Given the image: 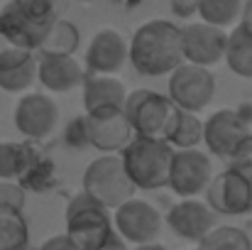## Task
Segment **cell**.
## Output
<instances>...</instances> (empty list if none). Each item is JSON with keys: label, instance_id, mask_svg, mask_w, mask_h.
Here are the masks:
<instances>
[{"label": "cell", "instance_id": "obj_17", "mask_svg": "<svg viewBox=\"0 0 252 250\" xmlns=\"http://www.w3.org/2000/svg\"><path fill=\"white\" fill-rule=\"evenodd\" d=\"M84 67L74 57L37 54V81L52 93H69L84 83Z\"/></svg>", "mask_w": 252, "mask_h": 250}, {"label": "cell", "instance_id": "obj_38", "mask_svg": "<svg viewBox=\"0 0 252 250\" xmlns=\"http://www.w3.org/2000/svg\"><path fill=\"white\" fill-rule=\"evenodd\" d=\"M27 250H37V248H27Z\"/></svg>", "mask_w": 252, "mask_h": 250}, {"label": "cell", "instance_id": "obj_30", "mask_svg": "<svg viewBox=\"0 0 252 250\" xmlns=\"http://www.w3.org/2000/svg\"><path fill=\"white\" fill-rule=\"evenodd\" d=\"M37 250H79V248L71 243V238H69L66 233H59V236L47 238V241H44Z\"/></svg>", "mask_w": 252, "mask_h": 250}, {"label": "cell", "instance_id": "obj_8", "mask_svg": "<svg viewBox=\"0 0 252 250\" xmlns=\"http://www.w3.org/2000/svg\"><path fill=\"white\" fill-rule=\"evenodd\" d=\"M203 143L220 160H233L252 143V130L240 120L235 108H220L203 123Z\"/></svg>", "mask_w": 252, "mask_h": 250}, {"label": "cell", "instance_id": "obj_15", "mask_svg": "<svg viewBox=\"0 0 252 250\" xmlns=\"http://www.w3.org/2000/svg\"><path fill=\"white\" fill-rule=\"evenodd\" d=\"M125 62H127V39L118 30L103 27L91 37V44L86 49L88 74L113 76L125 67Z\"/></svg>", "mask_w": 252, "mask_h": 250}, {"label": "cell", "instance_id": "obj_16", "mask_svg": "<svg viewBox=\"0 0 252 250\" xmlns=\"http://www.w3.org/2000/svg\"><path fill=\"white\" fill-rule=\"evenodd\" d=\"M167 226L174 236L189 243H201L216 228V214L198 199H181L167 214Z\"/></svg>", "mask_w": 252, "mask_h": 250}, {"label": "cell", "instance_id": "obj_1", "mask_svg": "<svg viewBox=\"0 0 252 250\" xmlns=\"http://www.w3.org/2000/svg\"><path fill=\"white\" fill-rule=\"evenodd\" d=\"M127 59L132 69L142 76H167L181 57V27L169 20H150L140 25L127 44Z\"/></svg>", "mask_w": 252, "mask_h": 250}, {"label": "cell", "instance_id": "obj_35", "mask_svg": "<svg viewBox=\"0 0 252 250\" xmlns=\"http://www.w3.org/2000/svg\"><path fill=\"white\" fill-rule=\"evenodd\" d=\"M243 174H245V179H248V184H250V191H252V165H245V167H238Z\"/></svg>", "mask_w": 252, "mask_h": 250}, {"label": "cell", "instance_id": "obj_14", "mask_svg": "<svg viewBox=\"0 0 252 250\" xmlns=\"http://www.w3.org/2000/svg\"><path fill=\"white\" fill-rule=\"evenodd\" d=\"M225 39L228 35L218 27H211L206 22H191L181 27V57L186 64L208 69L223 62L225 54Z\"/></svg>", "mask_w": 252, "mask_h": 250}, {"label": "cell", "instance_id": "obj_28", "mask_svg": "<svg viewBox=\"0 0 252 250\" xmlns=\"http://www.w3.org/2000/svg\"><path fill=\"white\" fill-rule=\"evenodd\" d=\"M37 54L34 52H27L17 44H12L10 39H5L0 35V71H12V69H20L25 64H30Z\"/></svg>", "mask_w": 252, "mask_h": 250}, {"label": "cell", "instance_id": "obj_4", "mask_svg": "<svg viewBox=\"0 0 252 250\" xmlns=\"http://www.w3.org/2000/svg\"><path fill=\"white\" fill-rule=\"evenodd\" d=\"M123 113L132 128L135 138H147V140H164L176 120L179 108L169 101L167 96L150 91V88H135L125 96Z\"/></svg>", "mask_w": 252, "mask_h": 250}, {"label": "cell", "instance_id": "obj_19", "mask_svg": "<svg viewBox=\"0 0 252 250\" xmlns=\"http://www.w3.org/2000/svg\"><path fill=\"white\" fill-rule=\"evenodd\" d=\"M79 44H81V32H79V27H76L74 22H69V20H57V22L49 27L47 37L42 39L37 54L74 57L76 49H79Z\"/></svg>", "mask_w": 252, "mask_h": 250}, {"label": "cell", "instance_id": "obj_20", "mask_svg": "<svg viewBox=\"0 0 252 250\" xmlns=\"http://www.w3.org/2000/svg\"><path fill=\"white\" fill-rule=\"evenodd\" d=\"M223 59L228 62L233 74L243 79H252V39L240 30V25L233 27V32L228 35Z\"/></svg>", "mask_w": 252, "mask_h": 250}, {"label": "cell", "instance_id": "obj_5", "mask_svg": "<svg viewBox=\"0 0 252 250\" xmlns=\"http://www.w3.org/2000/svg\"><path fill=\"white\" fill-rule=\"evenodd\" d=\"M115 233L110 211L79 191L66 204V236L79 250H98Z\"/></svg>", "mask_w": 252, "mask_h": 250}, {"label": "cell", "instance_id": "obj_24", "mask_svg": "<svg viewBox=\"0 0 252 250\" xmlns=\"http://www.w3.org/2000/svg\"><path fill=\"white\" fill-rule=\"evenodd\" d=\"M32 162V152L20 143H0V179L17 181Z\"/></svg>", "mask_w": 252, "mask_h": 250}, {"label": "cell", "instance_id": "obj_21", "mask_svg": "<svg viewBox=\"0 0 252 250\" xmlns=\"http://www.w3.org/2000/svg\"><path fill=\"white\" fill-rule=\"evenodd\" d=\"M198 143H203V123L193 113L179 110L167 135V145L171 150H196Z\"/></svg>", "mask_w": 252, "mask_h": 250}, {"label": "cell", "instance_id": "obj_32", "mask_svg": "<svg viewBox=\"0 0 252 250\" xmlns=\"http://www.w3.org/2000/svg\"><path fill=\"white\" fill-rule=\"evenodd\" d=\"M171 5H174V12L179 17H189L196 12V0H171Z\"/></svg>", "mask_w": 252, "mask_h": 250}, {"label": "cell", "instance_id": "obj_9", "mask_svg": "<svg viewBox=\"0 0 252 250\" xmlns=\"http://www.w3.org/2000/svg\"><path fill=\"white\" fill-rule=\"evenodd\" d=\"M110 218H113L115 233L125 243H132L135 248L155 243L162 231V214L157 211V206H152L150 201L137 199V196L120 204Z\"/></svg>", "mask_w": 252, "mask_h": 250}, {"label": "cell", "instance_id": "obj_33", "mask_svg": "<svg viewBox=\"0 0 252 250\" xmlns=\"http://www.w3.org/2000/svg\"><path fill=\"white\" fill-rule=\"evenodd\" d=\"M98 250H127V243H125L118 233H113V236H110V238H108Z\"/></svg>", "mask_w": 252, "mask_h": 250}, {"label": "cell", "instance_id": "obj_10", "mask_svg": "<svg viewBox=\"0 0 252 250\" xmlns=\"http://www.w3.org/2000/svg\"><path fill=\"white\" fill-rule=\"evenodd\" d=\"M213 179V162L201 150H174L169 167V189L179 199L201 196Z\"/></svg>", "mask_w": 252, "mask_h": 250}, {"label": "cell", "instance_id": "obj_2", "mask_svg": "<svg viewBox=\"0 0 252 250\" xmlns=\"http://www.w3.org/2000/svg\"><path fill=\"white\" fill-rule=\"evenodd\" d=\"M57 20L54 0H10L0 10V35L12 44L37 54L42 39Z\"/></svg>", "mask_w": 252, "mask_h": 250}, {"label": "cell", "instance_id": "obj_34", "mask_svg": "<svg viewBox=\"0 0 252 250\" xmlns=\"http://www.w3.org/2000/svg\"><path fill=\"white\" fill-rule=\"evenodd\" d=\"M235 113L240 115V120L252 130V103H240V106L235 108Z\"/></svg>", "mask_w": 252, "mask_h": 250}, {"label": "cell", "instance_id": "obj_37", "mask_svg": "<svg viewBox=\"0 0 252 250\" xmlns=\"http://www.w3.org/2000/svg\"><path fill=\"white\" fill-rule=\"evenodd\" d=\"M79 2H91V0H79Z\"/></svg>", "mask_w": 252, "mask_h": 250}, {"label": "cell", "instance_id": "obj_6", "mask_svg": "<svg viewBox=\"0 0 252 250\" xmlns=\"http://www.w3.org/2000/svg\"><path fill=\"white\" fill-rule=\"evenodd\" d=\"M84 189L93 201H98L105 211H115L120 204H125L127 199L135 196V186L130 181V177L125 174V167L120 155H103L95 157L91 165L84 169V179H81Z\"/></svg>", "mask_w": 252, "mask_h": 250}, {"label": "cell", "instance_id": "obj_7", "mask_svg": "<svg viewBox=\"0 0 252 250\" xmlns=\"http://www.w3.org/2000/svg\"><path fill=\"white\" fill-rule=\"evenodd\" d=\"M216 96V76L193 64H179L169 74V101L184 113H201Z\"/></svg>", "mask_w": 252, "mask_h": 250}, {"label": "cell", "instance_id": "obj_3", "mask_svg": "<svg viewBox=\"0 0 252 250\" xmlns=\"http://www.w3.org/2000/svg\"><path fill=\"white\" fill-rule=\"evenodd\" d=\"M171 155L174 150L164 140H147V138H132L120 150L125 174L130 177L135 189L145 191H157L169 184Z\"/></svg>", "mask_w": 252, "mask_h": 250}, {"label": "cell", "instance_id": "obj_18", "mask_svg": "<svg viewBox=\"0 0 252 250\" xmlns=\"http://www.w3.org/2000/svg\"><path fill=\"white\" fill-rule=\"evenodd\" d=\"M84 108L86 113L103 110V108H123L127 88L115 76H98L86 74L84 76Z\"/></svg>", "mask_w": 252, "mask_h": 250}, {"label": "cell", "instance_id": "obj_26", "mask_svg": "<svg viewBox=\"0 0 252 250\" xmlns=\"http://www.w3.org/2000/svg\"><path fill=\"white\" fill-rule=\"evenodd\" d=\"M34 81H37V57L20 69L0 71V91L5 93H25Z\"/></svg>", "mask_w": 252, "mask_h": 250}, {"label": "cell", "instance_id": "obj_13", "mask_svg": "<svg viewBox=\"0 0 252 250\" xmlns=\"http://www.w3.org/2000/svg\"><path fill=\"white\" fill-rule=\"evenodd\" d=\"M84 123H86L88 145H93L95 150L108 152V155L120 152L135 138L123 108H103V110L86 113Z\"/></svg>", "mask_w": 252, "mask_h": 250}, {"label": "cell", "instance_id": "obj_27", "mask_svg": "<svg viewBox=\"0 0 252 250\" xmlns=\"http://www.w3.org/2000/svg\"><path fill=\"white\" fill-rule=\"evenodd\" d=\"M27 191L20 181L0 179V216H22Z\"/></svg>", "mask_w": 252, "mask_h": 250}, {"label": "cell", "instance_id": "obj_22", "mask_svg": "<svg viewBox=\"0 0 252 250\" xmlns=\"http://www.w3.org/2000/svg\"><path fill=\"white\" fill-rule=\"evenodd\" d=\"M196 12L201 15V22L223 30L240 20L243 0H196Z\"/></svg>", "mask_w": 252, "mask_h": 250}, {"label": "cell", "instance_id": "obj_23", "mask_svg": "<svg viewBox=\"0 0 252 250\" xmlns=\"http://www.w3.org/2000/svg\"><path fill=\"white\" fill-rule=\"evenodd\" d=\"M196 250H252V241L238 226H216Z\"/></svg>", "mask_w": 252, "mask_h": 250}, {"label": "cell", "instance_id": "obj_29", "mask_svg": "<svg viewBox=\"0 0 252 250\" xmlns=\"http://www.w3.org/2000/svg\"><path fill=\"white\" fill-rule=\"evenodd\" d=\"M66 143L71 147H86L88 145V135H86V123H84V115L74 118L69 125H66Z\"/></svg>", "mask_w": 252, "mask_h": 250}, {"label": "cell", "instance_id": "obj_25", "mask_svg": "<svg viewBox=\"0 0 252 250\" xmlns=\"http://www.w3.org/2000/svg\"><path fill=\"white\" fill-rule=\"evenodd\" d=\"M30 228L22 216H0V250H27Z\"/></svg>", "mask_w": 252, "mask_h": 250}, {"label": "cell", "instance_id": "obj_11", "mask_svg": "<svg viewBox=\"0 0 252 250\" xmlns=\"http://www.w3.org/2000/svg\"><path fill=\"white\" fill-rule=\"evenodd\" d=\"M206 194V206L218 216H248L252 214V191L240 169H225L213 174Z\"/></svg>", "mask_w": 252, "mask_h": 250}, {"label": "cell", "instance_id": "obj_12", "mask_svg": "<svg viewBox=\"0 0 252 250\" xmlns=\"http://www.w3.org/2000/svg\"><path fill=\"white\" fill-rule=\"evenodd\" d=\"M15 128L27 140H44L59 125V106L52 96L44 93H25L15 106Z\"/></svg>", "mask_w": 252, "mask_h": 250}, {"label": "cell", "instance_id": "obj_31", "mask_svg": "<svg viewBox=\"0 0 252 250\" xmlns=\"http://www.w3.org/2000/svg\"><path fill=\"white\" fill-rule=\"evenodd\" d=\"M240 30L252 39V0H248L243 5V12H240Z\"/></svg>", "mask_w": 252, "mask_h": 250}, {"label": "cell", "instance_id": "obj_36", "mask_svg": "<svg viewBox=\"0 0 252 250\" xmlns=\"http://www.w3.org/2000/svg\"><path fill=\"white\" fill-rule=\"evenodd\" d=\"M135 250H167V248L159 246V243H147V246H137Z\"/></svg>", "mask_w": 252, "mask_h": 250}]
</instances>
